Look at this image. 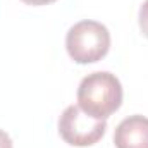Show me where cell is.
Here are the masks:
<instances>
[{"instance_id":"obj_1","label":"cell","mask_w":148,"mask_h":148,"mask_svg":"<svg viewBox=\"0 0 148 148\" xmlns=\"http://www.w3.org/2000/svg\"><path fill=\"white\" fill-rule=\"evenodd\" d=\"M77 105L95 119H107L122 105V84L109 71L83 77L77 88Z\"/></svg>"},{"instance_id":"obj_2","label":"cell","mask_w":148,"mask_h":148,"mask_svg":"<svg viewBox=\"0 0 148 148\" xmlns=\"http://www.w3.org/2000/svg\"><path fill=\"white\" fill-rule=\"evenodd\" d=\"M66 48L76 64L98 62L110 50V33L98 21H79L66 35Z\"/></svg>"},{"instance_id":"obj_3","label":"cell","mask_w":148,"mask_h":148,"mask_svg":"<svg viewBox=\"0 0 148 148\" xmlns=\"http://www.w3.org/2000/svg\"><path fill=\"white\" fill-rule=\"evenodd\" d=\"M105 131V119L88 115L79 105H69L59 117V134L71 147H91L103 138Z\"/></svg>"},{"instance_id":"obj_4","label":"cell","mask_w":148,"mask_h":148,"mask_svg":"<svg viewBox=\"0 0 148 148\" xmlns=\"http://www.w3.org/2000/svg\"><path fill=\"white\" fill-rule=\"evenodd\" d=\"M115 148H148V117L129 115L119 122L114 133Z\"/></svg>"},{"instance_id":"obj_5","label":"cell","mask_w":148,"mask_h":148,"mask_svg":"<svg viewBox=\"0 0 148 148\" xmlns=\"http://www.w3.org/2000/svg\"><path fill=\"white\" fill-rule=\"evenodd\" d=\"M138 21H140V29H141L143 36L148 38V0H145V3L140 7Z\"/></svg>"},{"instance_id":"obj_6","label":"cell","mask_w":148,"mask_h":148,"mask_svg":"<svg viewBox=\"0 0 148 148\" xmlns=\"http://www.w3.org/2000/svg\"><path fill=\"white\" fill-rule=\"evenodd\" d=\"M0 148H14L12 147L10 136H9L5 131H2V129H0Z\"/></svg>"},{"instance_id":"obj_7","label":"cell","mask_w":148,"mask_h":148,"mask_svg":"<svg viewBox=\"0 0 148 148\" xmlns=\"http://www.w3.org/2000/svg\"><path fill=\"white\" fill-rule=\"evenodd\" d=\"M23 2L28 5H47V3H52L55 0H23Z\"/></svg>"}]
</instances>
